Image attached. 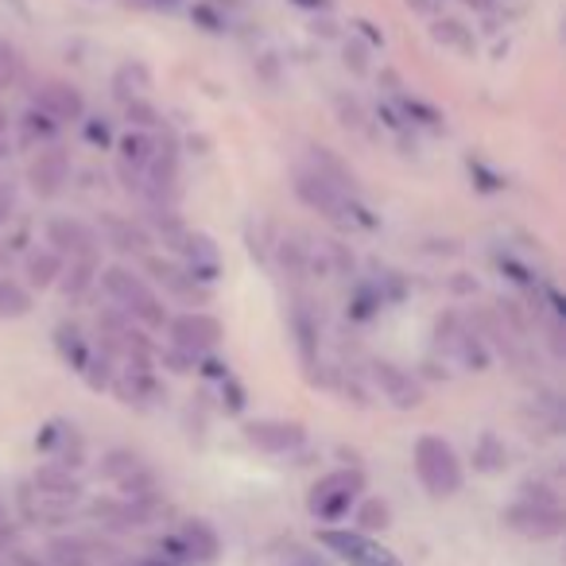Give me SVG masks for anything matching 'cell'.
<instances>
[{"instance_id": "cell-1", "label": "cell", "mask_w": 566, "mask_h": 566, "mask_svg": "<svg viewBox=\"0 0 566 566\" xmlns=\"http://www.w3.org/2000/svg\"><path fill=\"white\" fill-rule=\"evenodd\" d=\"M101 288H106V296L121 307L124 319H136V322H144V326H164L167 322L159 299L152 296V288L132 268H121V264L106 268L101 271Z\"/></svg>"}, {"instance_id": "cell-2", "label": "cell", "mask_w": 566, "mask_h": 566, "mask_svg": "<svg viewBox=\"0 0 566 566\" xmlns=\"http://www.w3.org/2000/svg\"><path fill=\"white\" fill-rule=\"evenodd\" d=\"M415 474L431 497H454L462 489V462L454 446L439 435H423L415 443Z\"/></svg>"}, {"instance_id": "cell-3", "label": "cell", "mask_w": 566, "mask_h": 566, "mask_svg": "<svg viewBox=\"0 0 566 566\" xmlns=\"http://www.w3.org/2000/svg\"><path fill=\"white\" fill-rule=\"evenodd\" d=\"M296 195L299 202H307L314 210V214H322L326 222L342 225V230H353V225H373L365 222V210L357 202H353V195H345V190H337L334 182H326L322 175L314 171H299L296 175Z\"/></svg>"}, {"instance_id": "cell-4", "label": "cell", "mask_w": 566, "mask_h": 566, "mask_svg": "<svg viewBox=\"0 0 566 566\" xmlns=\"http://www.w3.org/2000/svg\"><path fill=\"white\" fill-rule=\"evenodd\" d=\"M365 489V477L357 469H337V474H326L319 485L311 489V512L319 520H342L349 517V509L357 504Z\"/></svg>"}, {"instance_id": "cell-5", "label": "cell", "mask_w": 566, "mask_h": 566, "mask_svg": "<svg viewBox=\"0 0 566 566\" xmlns=\"http://www.w3.org/2000/svg\"><path fill=\"white\" fill-rule=\"evenodd\" d=\"M322 547H330L337 558H345L349 566H403L396 551H388L385 543L369 540L365 532H342V528H326L319 535Z\"/></svg>"}, {"instance_id": "cell-6", "label": "cell", "mask_w": 566, "mask_h": 566, "mask_svg": "<svg viewBox=\"0 0 566 566\" xmlns=\"http://www.w3.org/2000/svg\"><path fill=\"white\" fill-rule=\"evenodd\" d=\"M171 345L182 353V357H190V362H198L202 353H210L218 342H222V322L214 319V314H202V311H187L179 314V319H171Z\"/></svg>"}, {"instance_id": "cell-7", "label": "cell", "mask_w": 566, "mask_h": 566, "mask_svg": "<svg viewBox=\"0 0 566 566\" xmlns=\"http://www.w3.org/2000/svg\"><path fill=\"white\" fill-rule=\"evenodd\" d=\"M32 106L40 109L43 116H51L55 124L82 121V116H86V98L70 82H58V78H47V82L35 86V90H32Z\"/></svg>"}, {"instance_id": "cell-8", "label": "cell", "mask_w": 566, "mask_h": 566, "mask_svg": "<svg viewBox=\"0 0 566 566\" xmlns=\"http://www.w3.org/2000/svg\"><path fill=\"white\" fill-rule=\"evenodd\" d=\"M51 566H109L116 563V551L109 543L82 540V535H58L47 543Z\"/></svg>"}, {"instance_id": "cell-9", "label": "cell", "mask_w": 566, "mask_h": 566, "mask_svg": "<svg viewBox=\"0 0 566 566\" xmlns=\"http://www.w3.org/2000/svg\"><path fill=\"white\" fill-rule=\"evenodd\" d=\"M47 245L51 253H58L66 260H78V256H98V233L90 230L78 218H51L47 222Z\"/></svg>"}, {"instance_id": "cell-10", "label": "cell", "mask_w": 566, "mask_h": 566, "mask_svg": "<svg viewBox=\"0 0 566 566\" xmlns=\"http://www.w3.org/2000/svg\"><path fill=\"white\" fill-rule=\"evenodd\" d=\"M245 439L268 454H288L307 443V431L299 423H288V419H253L245 428Z\"/></svg>"}, {"instance_id": "cell-11", "label": "cell", "mask_w": 566, "mask_h": 566, "mask_svg": "<svg viewBox=\"0 0 566 566\" xmlns=\"http://www.w3.org/2000/svg\"><path fill=\"white\" fill-rule=\"evenodd\" d=\"M373 380H377V388L385 392V400L392 403V408L411 411V408H419V403H423V385H419L411 373H403L400 365L373 362Z\"/></svg>"}, {"instance_id": "cell-12", "label": "cell", "mask_w": 566, "mask_h": 566, "mask_svg": "<svg viewBox=\"0 0 566 566\" xmlns=\"http://www.w3.org/2000/svg\"><path fill=\"white\" fill-rule=\"evenodd\" d=\"M509 528H517L528 540H555V535L563 532V512L551 509V504L520 501L509 509Z\"/></svg>"}, {"instance_id": "cell-13", "label": "cell", "mask_w": 566, "mask_h": 566, "mask_svg": "<svg viewBox=\"0 0 566 566\" xmlns=\"http://www.w3.org/2000/svg\"><path fill=\"white\" fill-rule=\"evenodd\" d=\"M66 179H70V156H66L63 148H40V156L32 159V167H27V182H32L35 195L51 198L58 195V190L66 187Z\"/></svg>"}, {"instance_id": "cell-14", "label": "cell", "mask_w": 566, "mask_h": 566, "mask_svg": "<svg viewBox=\"0 0 566 566\" xmlns=\"http://www.w3.org/2000/svg\"><path fill=\"white\" fill-rule=\"evenodd\" d=\"M101 237H106L116 253H132V256H148V245H152V233L140 222L121 218V214H101Z\"/></svg>"}, {"instance_id": "cell-15", "label": "cell", "mask_w": 566, "mask_h": 566, "mask_svg": "<svg viewBox=\"0 0 566 566\" xmlns=\"http://www.w3.org/2000/svg\"><path fill=\"white\" fill-rule=\"evenodd\" d=\"M477 330H481L477 337H489L492 349L504 353V362L524 365V337L512 334V330L504 326L501 319H497V311H492V314H477Z\"/></svg>"}, {"instance_id": "cell-16", "label": "cell", "mask_w": 566, "mask_h": 566, "mask_svg": "<svg viewBox=\"0 0 566 566\" xmlns=\"http://www.w3.org/2000/svg\"><path fill=\"white\" fill-rule=\"evenodd\" d=\"M179 543H182V555H187L190 563H214L218 558V535L206 520H190V524L182 528Z\"/></svg>"}, {"instance_id": "cell-17", "label": "cell", "mask_w": 566, "mask_h": 566, "mask_svg": "<svg viewBox=\"0 0 566 566\" xmlns=\"http://www.w3.org/2000/svg\"><path fill=\"white\" fill-rule=\"evenodd\" d=\"M144 264H148V271L156 276V284L164 291H171V296H195L198 291V279L190 276L187 268H179L175 260H159V256H144Z\"/></svg>"}, {"instance_id": "cell-18", "label": "cell", "mask_w": 566, "mask_h": 566, "mask_svg": "<svg viewBox=\"0 0 566 566\" xmlns=\"http://www.w3.org/2000/svg\"><path fill=\"white\" fill-rule=\"evenodd\" d=\"M35 489L55 497V501H75L78 492H82V485H78V477L66 466H43L40 474H35Z\"/></svg>"}, {"instance_id": "cell-19", "label": "cell", "mask_w": 566, "mask_h": 566, "mask_svg": "<svg viewBox=\"0 0 566 566\" xmlns=\"http://www.w3.org/2000/svg\"><path fill=\"white\" fill-rule=\"evenodd\" d=\"M311 171L322 175L326 182H334V187L345 190V195H353V190H357V182H353V171L330 148H311Z\"/></svg>"}, {"instance_id": "cell-20", "label": "cell", "mask_w": 566, "mask_h": 566, "mask_svg": "<svg viewBox=\"0 0 566 566\" xmlns=\"http://www.w3.org/2000/svg\"><path fill=\"white\" fill-rule=\"evenodd\" d=\"M63 256L51 253V248H40V253H32L24 260V271H27V284L32 288H51V284H58V276H63Z\"/></svg>"}, {"instance_id": "cell-21", "label": "cell", "mask_w": 566, "mask_h": 566, "mask_svg": "<svg viewBox=\"0 0 566 566\" xmlns=\"http://www.w3.org/2000/svg\"><path fill=\"white\" fill-rule=\"evenodd\" d=\"M156 148L159 144L148 132H129V136H121V164H129L132 171H144L152 164V156H156Z\"/></svg>"}, {"instance_id": "cell-22", "label": "cell", "mask_w": 566, "mask_h": 566, "mask_svg": "<svg viewBox=\"0 0 566 566\" xmlns=\"http://www.w3.org/2000/svg\"><path fill=\"white\" fill-rule=\"evenodd\" d=\"M93 271H98V256H78V260H70V268H63L58 284H63L66 296L78 299L93 284Z\"/></svg>"}, {"instance_id": "cell-23", "label": "cell", "mask_w": 566, "mask_h": 566, "mask_svg": "<svg viewBox=\"0 0 566 566\" xmlns=\"http://www.w3.org/2000/svg\"><path fill=\"white\" fill-rule=\"evenodd\" d=\"M32 311V296L20 288L16 279L0 276V319H24Z\"/></svg>"}, {"instance_id": "cell-24", "label": "cell", "mask_w": 566, "mask_h": 566, "mask_svg": "<svg viewBox=\"0 0 566 566\" xmlns=\"http://www.w3.org/2000/svg\"><path fill=\"white\" fill-rule=\"evenodd\" d=\"M431 35H435L439 43H446V47H458L466 51V55H474V35H469L466 24H458V20H435V27H431Z\"/></svg>"}, {"instance_id": "cell-25", "label": "cell", "mask_w": 566, "mask_h": 566, "mask_svg": "<svg viewBox=\"0 0 566 566\" xmlns=\"http://www.w3.org/2000/svg\"><path fill=\"white\" fill-rule=\"evenodd\" d=\"M58 124L51 121V116H43L40 109H32V113L20 121V144H47L51 136H55Z\"/></svg>"}, {"instance_id": "cell-26", "label": "cell", "mask_w": 566, "mask_h": 566, "mask_svg": "<svg viewBox=\"0 0 566 566\" xmlns=\"http://www.w3.org/2000/svg\"><path fill=\"white\" fill-rule=\"evenodd\" d=\"M504 462H509L504 446L497 443L492 435H485L481 446H477V469H485V474H497V469H504Z\"/></svg>"}, {"instance_id": "cell-27", "label": "cell", "mask_w": 566, "mask_h": 566, "mask_svg": "<svg viewBox=\"0 0 566 566\" xmlns=\"http://www.w3.org/2000/svg\"><path fill=\"white\" fill-rule=\"evenodd\" d=\"M58 345H63L66 362H75L78 369L90 362V357H86V345H82V334H78V326H58Z\"/></svg>"}, {"instance_id": "cell-28", "label": "cell", "mask_w": 566, "mask_h": 566, "mask_svg": "<svg viewBox=\"0 0 566 566\" xmlns=\"http://www.w3.org/2000/svg\"><path fill=\"white\" fill-rule=\"evenodd\" d=\"M106 474L113 477V481H129L132 474H140V458L129 451H113L106 458Z\"/></svg>"}, {"instance_id": "cell-29", "label": "cell", "mask_w": 566, "mask_h": 566, "mask_svg": "<svg viewBox=\"0 0 566 566\" xmlns=\"http://www.w3.org/2000/svg\"><path fill=\"white\" fill-rule=\"evenodd\" d=\"M388 504L385 501H365L362 509H357V524H362V532H380V528H388Z\"/></svg>"}, {"instance_id": "cell-30", "label": "cell", "mask_w": 566, "mask_h": 566, "mask_svg": "<svg viewBox=\"0 0 566 566\" xmlns=\"http://www.w3.org/2000/svg\"><path fill=\"white\" fill-rule=\"evenodd\" d=\"M124 113H129V124H136V129H164V121H159V113L148 106V101H136V98H132Z\"/></svg>"}, {"instance_id": "cell-31", "label": "cell", "mask_w": 566, "mask_h": 566, "mask_svg": "<svg viewBox=\"0 0 566 566\" xmlns=\"http://www.w3.org/2000/svg\"><path fill=\"white\" fill-rule=\"evenodd\" d=\"M12 210H16V187H12V182H0V230L12 222Z\"/></svg>"}, {"instance_id": "cell-32", "label": "cell", "mask_w": 566, "mask_h": 566, "mask_svg": "<svg viewBox=\"0 0 566 566\" xmlns=\"http://www.w3.org/2000/svg\"><path fill=\"white\" fill-rule=\"evenodd\" d=\"M86 136H90L93 144H106V140H109V124H106V121H101V124H90V129H86Z\"/></svg>"}, {"instance_id": "cell-33", "label": "cell", "mask_w": 566, "mask_h": 566, "mask_svg": "<svg viewBox=\"0 0 566 566\" xmlns=\"http://www.w3.org/2000/svg\"><path fill=\"white\" fill-rule=\"evenodd\" d=\"M291 4H299V9H322V12H326L334 0H291Z\"/></svg>"}, {"instance_id": "cell-34", "label": "cell", "mask_w": 566, "mask_h": 566, "mask_svg": "<svg viewBox=\"0 0 566 566\" xmlns=\"http://www.w3.org/2000/svg\"><path fill=\"white\" fill-rule=\"evenodd\" d=\"M462 4H469L474 12H489L492 4H497V0H462Z\"/></svg>"}, {"instance_id": "cell-35", "label": "cell", "mask_w": 566, "mask_h": 566, "mask_svg": "<svg viewBox=\"0 0 566 566\" xmlns=\"http://www.w3.org/2000/svg\"><path fill=\"white\" fill-rule=\"evenodd\" d=\"M136 566H171V563H167V558L159 555V558H144V563H136Z\"/></svg>"}, {"instance_id": "cell-36", "label": "cell", "mask_w": 566, "mask_h": 566, "mask_svg": "<svg viewBox=\"0 0 566 566\" xmlns=\"http://www.w3.org/2000/svg\"><path fill=\"white\" fill-rule=\"evenodd\" d=\"M4 524H9V509L0 504V532H4Z\"/></svg>"}]
</instances>
